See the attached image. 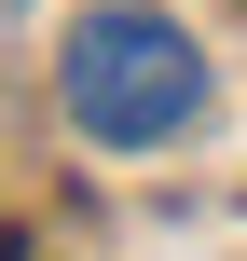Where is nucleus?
<instances>
[{
	"label": "nucleus",
	"instance_id": "1",
	"mask_svg": "<svg viewBox=\"0 0 247 261\" xmlns=\"http://www.w3.org/2000/svg\"><path fill=\"white\" fill-rule=\"evenodd\" d=\"M55 83H69V124H83L96 151H151V138H179V124L206 110L193 28H179V14H138V0L83 14L69 55H55Z\"/></svg>",
	"mask_w": 247,
	"mask_h": 261
}]
</instances>
